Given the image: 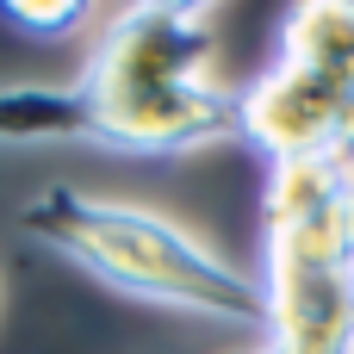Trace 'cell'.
Listing matches in <instances>:
<instances>
[{
    "mask_svg": "<svg viewBox=\"0 0 354 354\" xmlns=\"http://www.w3.org/2000/svg\"><path fill=\"white\" fill-rule=\"evenodd\" d=\"M268 255H299V261H324V268L354 274V174L336 187V199L317 205L305 224L268 230Z\"/></svg>",
    "mask_w": 354,
    "mask_h": 354,
    "instance_id": "6",
    "label": "cell"
},
{
    "mask_svg": "<svg viewBox=\"0 0 354 354\" xmlns=\"http://www.w3.org/2000/svg\"><path fill=\"white\" fill-rule=\"evenodd\" d=\"M280 62H292L305 75L354 81V0H311V6H299L286 19Z\"/></svg>",
    "mask_w": 354,
    "mask_h": 354,
    "instance_id": "5",
    "label": "cell"
},
{
    "mask_svg": "<svg viewBox=\"0 0 354 354\" xmlns=\"http://www.w3.org/2000/svg\"><path fill=\"white\" fill-rule=\"evenodd\" d=\"M19 224L44 249H56L62 261L87 268L93 280H106L131 299L268 330V292L249 274H236L224 255H212L199 236H187L180 224H168L156 212L112 205V199H93L81 187H44L19 212Z\"/></svg>",
    "mask_w": 354,
    "mask_h": 354,
    "instance_id": "1",
    "label": "cell"
},
{
    "mask_svg": "<svg viewBox=\"0 0 354 354\" xmlns=\"http://www.w3.org/2000/svg\"><path fill=\"white\" fill-rule=\"evenodd\" d=\"M0 19H6V25H25V31H37V37H56V31L81 25L87 6H81V0H6Z\"/></svg>",
    "mask_w": 354,
    "mask_h": 354,
    "instance_id": "7",
    "label": "cell"
},
{
    "mask_svg": "<svg viewBox=\"0 0 354 354\" xmlns=\"http://www.w3.org/2000/svg\"><path fill=\"white\" fill-rule=\"evenodd\" d=\"M268 354H354V274L268 255Z\"/></svg>",
    "mask_w": 354,
    "mask_h": 354,
    "instance_id": "4",
    "label": "cell"
},
{
    "mask_svg": "<svg viewBox=\"0 0 354 354\" xmlns=\"http://www.w3.org/2000/svg\"><path fill=\"white\" fill-rule=\"evenodd\" d=\"M236 137H249L274 168H342L354 174V81L305 75L274 62L236 93Z\"/></svg>",
    "mask_w": 354,
    "mask_h": 354,
    "instance_id": "2",
    "label": "cell"
},
{
    "mask_svg": "<svg viewBox=\"0 0 354 354\" xmlns=\"http://www.w3.org/2000/svg\"><path fill=\"white\" fill-rule=\"evenodd\" d=\"M212 56V12L205 6H131L106 31L93 68L75 81L87 106H124V100H156L187 81H199V62Z\"/></svg>",
    "mask_w": 354,
    "mask_h": 354,
    "instance_id": "3",
    "label": "cell"
}]
</instances>
